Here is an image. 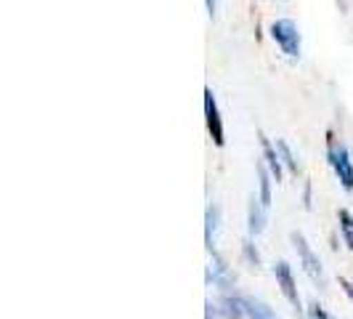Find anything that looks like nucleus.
I'll return each mask as SVG.
<instances>
[{
	"label": "nucleus",
	"instance_id": "5",
	"mask_svg": "<svg viewBox=\"0 0 353 319\" xmlns=\"http://www.w3.org/2000/svg\"><path fill=\"white\" fill-rule=\"evenodd\" d=\"M205 117H208V130H210V139L215 146H223L226 136H223V120H221V109L218 102L212 96L210 88H205Z\"/></svg>",
	"mask_w": 353,
	"mask_h": 319
},
{
	"label": "nucleus",
	"instance_id": "7",
	"mask_svg": "<svg viewBox=\"0 0 353 319\" xmlns=\"http://www.w3.org/2000/svg\"><path fill=\"white\" fill-rule=\"evenodd\" d=\"M218 311L226 319H245L248 317V303L242 296H223L218 303Z\"/></svg>",
	"mask_w": 353,
	"mask_h": 319
},
{
	"label": "nucleus",
	"instance_id": "15",
	"mask_svg": "<svg viewBox=\"0 0 353 319\" xmlns=\"http://www.w3.org/2000/svg\"><path fill=\"white\" fill-rule=\"evenodd\" d=\"M242 253H245V258H248L252 266H261V255H258V250H255V245H252L250 240H245V245H242Z\"/></svg>",
	"mask_w": 353,
	"mask_h": 319
},
{
	"label": "nucleus",
	"instance_id": "8",
	"mask_svg": "<svg viewBox=\"0 0 353 319\" xmlns=\"http://www.w3.org/2000/svg\"><path fill=\"white\" fill-rule=\"evenodd\" d=\"M261 149H263L265 168L271 171V176L276 181H282V157H279V149H274V144L268 142L265 136H261Z\"/></svg>",
	"mask_w": 353,
	"mask_h": 319
},
{
	"label": "nucleus",
	"instance_id": "3",
	"mask_svg": "<svg viewBox=\"0 0 353 319\" xmlns=\"http://www.w3.org/2000/svg\"><path fill=\"white\" fill-rule=\"evenodd\" d=\"M271 37H274V43L282 48V53L287 59H298L301 56V32H298V27H295V21H290V19H279V21H274L271 24Z\"/></svg>",
	"mask_w": 353,
	"mask_h": 319
},
{
	"label": "nucleus",
	"instance_id": "4",
	"mask_svg": "<svg viewBox=\"0 0 353 319\" xmlns=\"http://www.w3.org/2000/svg\"><path fill=\"white\" fill-rule=\"evenodd\" d=\"M274 277H276V284L282 287V296L290 301V306L295 311H303V301H301V293H298V284H295V277H292V269L287 261H279L274 264Z\"/></svg>",
	"mask_w": 353,
	"mask_h": 319
},
{
	"label": "nucleus",
	"instance_id": "1",
	"mask_svg": "<svg viewBox=\"0 0 353 319\" xmlns=\"http://www.w3.org/2000/svg\"><path fill=\"white\" fill-rule=\"evenodd\" d=\"M327 155H330V165H332V171H335L337 181L343 184V189L345 192H353V160H351V152H348V146L345 144H337L332 139V133L327 136Z\"/></svg>",
	"mask_w": 353,
	"mask_h": 319
},
{
	"label": "nucleus",
	"instance_id": "14",
	"mask_svg": "<svg viewBox=\"0 0 353 319\" xmlns=\"http://www.w3.org/2000/svg\"><path fill=\"white\" fill-rule=\"evenodd\" d=\"M276 149H279V157H282V165H287L292 173H298V160L292 157V149H290V144L282 142V139H276Z\"/></svg>",
	"mask_w": 353,
	"mask_h": 319
},
{
	"label": "nucleus",
	"instance_id": "10",
	"mask_svg": "<svg viewBox=\"0 0 353 319\" xmlns=\"http://www.w3.org/2000/svg\"><path fill=\"white\" fill-rule=\"evenodd\" d=\"M218 224H221V208H218V205H208V213H205V245H208L210 253H212V248H215Z\"/></svg>",
	"mask_w": 353,
	"mask_h": 319
},
{
	"label": "nucleus",
	"instance_id": "13",
	"mask_svg": "<svg viewBox=\"0 0 353 319\" xmlns=\"http://www.w3.org/2000/svg\"><path fill=\"white\" fill-rule=\"evenodd\" d=\"M337 224H340V234H343L348 250H353V213L343 208V211L337 213Z\"/></svg>",
	"mask_w": 353,
	"mask_h": 319
},
{
	"label": "nucleus",
	"instance_id": "2",
	"mask_svg": "<svg viewBox=\"0 0 353 319\" xmlns=\"http://www.w3.org/2000/svg\"><path fill=\"white\" fill-rule=\"evenodd\" d=\"M290 240H292V245H295V250H298V258H301L303 271L308 274V280L316 284V287H324V284H327V277H324L321 261H319L316 253L311 250V245L305 242V237L298 234V231H292V234H290Z\"/></svg>",
	"mask_w": 353,
	"mask_h": 319
},
{
	"label": "nucleus",
	"instance_id": "6",
	"mask_svg": "<svg viewBox=\"0 0 353 319\" xmlns=\"http://www.w3.org/2000/svg\"><path fill=\"white\" fill-rule=\"evenodd\" d=\"M208 282L215 284L218 290H229L234 284V274L229 271V266L223 264V258L218 253H212V261L208 266Z\"/></svg>",
	"mask_w": 353,
	"mask_h": 319
},
{
	"label": "nucleus",
	"instance_id": "17",
	"mask_svg": "<svg viewBox=\"0 0 353 319\" xmlns=\"http://www.w3.org/2000/svg\"><path fill=\"white\" fill-rule=\"evenodd\" d=\"M208 3V14H210V19L215 17V11H218V0H205Z\"/></svg>",
	"mask_w": 353,
	"mask_h": 319
},
{
	"label": "nucleus",
	"instance_id": "16",
	"mask_svg": "<svg viewBox=\"0 0 353 319\" xmlns=\"http://www.w3.org/2000/svg\"><path fill=\"white\" fill-rule=\"evenodd\" d=\"M311 311L316 314V319H332L330 314H327V311H324V309H321V306H319V303H314V306H311Z\"/></svg>",
	"mask_w": 353,
	"mask_h": 319
},
{
	"label": "nucleus",
	"instance_id": "11",
	"mask_svg": "<svg viewBox=\"0 0 353 319\" xmlns=\"http://www.w3.org/2000/svg\"><path fill=\"white\" fill-rule=\"evenodd\" d=\"M245 303H248V319H279L268 303L258 301V298H245Z\"/></svg>",
	"mask_w": 353,
	"mask_h": 319
},
{
	"label": "nucleus",
	"instance_id": "12",
	"mask_svg": "<svg viewBox=\"0 0 353 319\" xmlns=\"http://www.w3.org/2000/svg\"><path fill=\"white\" fill-rule=\"evenodd\" d=\"M258 178H261V195H258V200H261V205H263L265 211L271 208V171L265 168L263 162L258 165Z\"/></svg>",
	"mask_w": 353,
	"mask_h": 319
},
{
	"label": "nucleus",
	"instance_id": "18",
	"mask_svg": "<svg viewBox=\"0 0 353 319\" xmlns=\"http://www.w3.org/2000/svg\"><path fill=\"white\" fill-rule=\"evenodd\" d=\"M308 319H316V314H314V311H308Z\"/></svg>",
	"mask_w": 353,
	"mask_h": 319
},
{
	"label": "nucleus",
	"instance_id": "9",
	"mask_svg": "<svg viewBox=\"0 0 353 319\" xmlns=\"http://www.w3.org/2000/svg\"><path fill=\"white\" fill-rule=\"evenodd\" d=\"M248 221H250V234H252V237H258V234L265 229V208L261 205V200H258V197H252V200H250Z\"/></svg>",
	"mask_w": 353,
	"mask_h": 319
}]
</instances>
